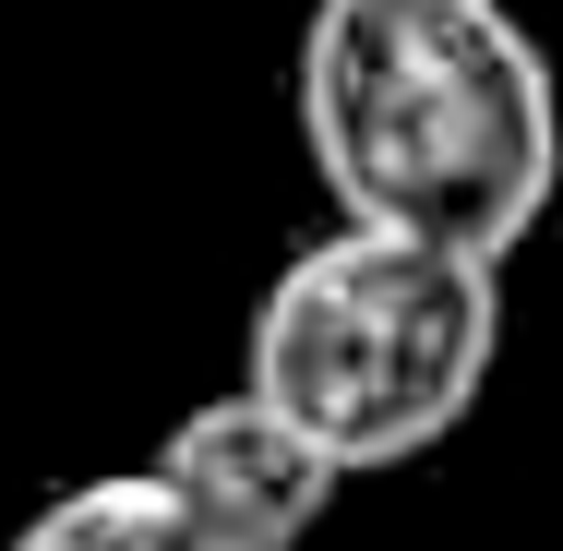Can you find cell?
Masks as SVG:
<instances>
[{"instance_id":"obj_1","label":"cell","mask_w":563,"mask_h":551,"mask_svg":"<svg viewBox=\"0 0 563 551\" xmlns=\"http://www.w3.org/2000/svg\"><path fill=\"white\" fill-rule=\"evenodd\" d=\"M288 120L336 228L516 264L563 192V85L504 0H312Z\"/></svg>"},{"instance_id":"obj_2","label":"cell","mask_w":563,"mask_h":551,"mask_svg":"<svg viewBox=\"0 0 563 551\" xmlns=\"http://www.w3.org/2000/svg\"><path fill=\"white\" fill-rule=\"evenodd\" d=\"M492 360H504V264L384 240V228H324L252 300L240 384L276 396L347 480H372L467 432Z\"/></svg>"},{"instance_id":"obj_3","label":"cell","mask_w":563,"mask_h":551,"mask_svg":"<svg viewBox=\"0 0 563 551\" xmlns=\"http://www.w3.org/2000/svg\"><path fill=\"white\" fill-rule=\"evenodd\" d=\"M156 480L180 492V516L217 551H300L336 516V492H347V467L300 432L276 396H252V384L180 408L168 443H156Z\"/></svg>"},{"instance_id":"obj_4","label":"cell","mask_w":563,"mask_h":551,"mask_svg":"<svg viewBox=\"0 0 563 551\" xmlns=\"http://www.w3.org/2000/svg\"><path fill=\"white\" fill-rule=\"evenodd\" d=\"M0 551H217V540L180 516V492H168L156 467H109V480L48 492Z\"/></svg>"}]
</instances>
